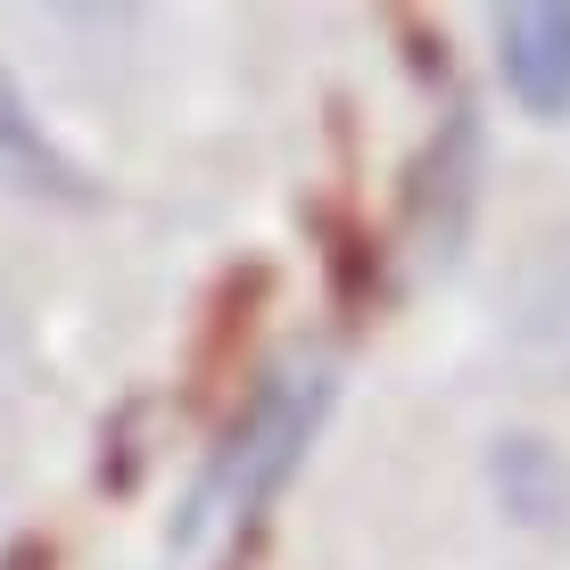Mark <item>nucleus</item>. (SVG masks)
Masks as SVG:
<instances>
[{
  "label": "nucleus",
  "instance_id": "obj_1",
  "mask_svg": "<svg viewBox=\"0 0 570 570\" xmlns=\"http://www.w3.org/2000/svg\"><path fill=\"white\" fill-rule=\"evenodd\" d=\"M323 414H331V356L323 347H298V356H282L257 381L248 414L232 422L224 446L207 455L183 521H174L183 554H224V546H240L248 529H257V513L282 497V480L298 471V455L314 446Z\"/></svg>",
  "mask_w": 570,
  "mask_h": 570
},
{
  "label": "nucleus",
  "instance_id": "obj_2",
  "mask_svg": "<svg viewBox=\"0 0 570 570\" xmlns=\"http://www.w3.org/2000/svg\"><path fill=\"white\" fill-rule=\"evenodd\" d=\"M497 67L529 116H570V9L521 0L497 17Z\"/></svg>",
  "mask_w": 570,
  "mask_h": 570
}]
</instances>
